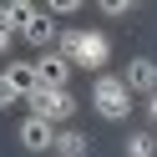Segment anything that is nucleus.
I'll list each match as a JSON object with an SVG mask.
<instances>
[{
	"label": "nucleus",
	"instance_id": "nucleus-1",
	"mask_svg": "<svg viewBox=\"0 0 157 157\" xmlns=\"http://www.w3.org/2000/svg\"><path fill=\"white\" fill-rule=\"evenodd\" d=\"M56 51L66 56L71 66H96V76H101L106 56H112V41H106L101 31H81V25H61V41H56Z\"/></svg>",
	"mask_w": 157,
	"mask_h": 157
},
{
	"label": "nucleus",
	"instance_id": "nucleus-2",
	"mask_svg": "<svg viewBox=\"0 0 157 157\" xmlns=\"http://www.w3.org/2000/svg\"><path fill=\"white\" fill-rule=\"evenodd\" d=\"M91 106H96L101 122H127V117H132V91H127V81L101 71L91 81Z\"/></svg>",
	"mask_w": 157,
	"mask_h": 157
},
{
	"label": "nucleus",
	"instance_id": "nucleus-3",
	"mask_svg": "<svg viewBox=\"0 0 157 157\" xmlns=\"http://www.w3.org/2000/svg\"><path fill=\"white\" fill-rule=\"evenodd\" d=\"M25 101H31V117H46L51 127H66L71 112H76V96L71 91H46V86H36Z\"/></svg>",
	"mask_w": 157,
	"mask_h": 157
},
{
	"label": "nucleus",
	"instance_id": "nucleus-4",
	"mask_svg": "<svg viewBox=\"0 0 157 157\" xmlns=\"http://www.w3.org/2000/svg\"><path fill=\"white\" fill-rule=\"evenodd\" d=\"M56 137H61V127H51L46 117H21V127H15V142L25 152H56Z\"/></svg>",
	"mask_w": 157,
	"mask_h": 157
},
{
	"label": "nucleus",
	"instance_id": "nucleus-5",
	"mask_svg": "<svg viewBox=\"0 0 157 157\" xmlns=\"http://www.w3.org/2000/svg\"><path fill=\"white\" fill-rule=\"evenodd\" d=\"M71 71H76V66L66 61L61 51H41V56H36V81H41L46 91H66V81H71Z\"/></svg>",
	"mask_w": 157,
	"mask_h": 157
},
{
	"label": "nucleus",
	"instance_id": "nucleus-6",
	"mask_svg": "<svg viewBox=\"0 0 157 157\" xmlns=\"http://www.w3.org/2000/svg\"><path fill=\"white\" fill-rule=\"evenodd\" d=\"M21 41H31V46H41V51H56V41H61V25L51 21L46 10H36L31 21L21 25Z\"/></svg>",
	"mask_w": 157,
	"mask_h": 157
},
{
	"label": "nucleus",
	"instance_id": "nucleus-7",
	"mask_svg": "<svg viewBox=\"0 0 157 157\" xmlns=\"http://www.w3.org/2000/svg\"><path fill=\"white\" fill-rule=\"evenodd\" d=\"M122 81H127V91H132V96H157V61L137 56V61L122 71Z\"/></svg>",
	"mask_w": 157,
	"mask_h": 157
},
{
	"label": "nucleus",
	"instance_id": "nucleus-8",
	"mask_svg": "<svg viewBox=\"0 0 157 157\" xmlns=\"http://www.w3.org/2000/svg\"><path fill=\"white\" fill-rule=\"evenodd\" d=\"M91 152V137L76 132V127H61V137H56V157H86Z\"/></svg>",
	"mask_w": 157,
	"mask_h": 157
},
{
	"label": "nucleus",
	"instance_id": "nucleus-9",
	"mask_svg": "<svg viewBox=\"0 0 157 157\" xmlns=\"http://www.w3.org/2000/svg\"><path fill=\"white\" fill-rule=\"evenodd\" d=\"M5 76L15 81V91H21V96H31L36 86H41V81H36V61H21V66H5Z\"/></svg>",
	"mask_w": 157,
	"mask_h": 157
},
{
	"label": "nucleus",
	"instance_id": "nucleus-10",
	"mask_svg": "<svg viewBox=\"0 0 157 157\" xmlns=\"http://www.w3.org/2000/svg\"><path fill=\"white\" fill-rule=\"evenodd\" d=\"M122 157H157V137L152 132H132L122 142Z\"/></svg>",
	"mask_w": 157,
	"mask_h": 157
},
{
	"label": "nucleus",
	"instance_id": "nucleus-11",
	"mask_svg": "<svg viewBox=\"0 0 157 157\" xmlns=\"http://www.w3.org/2000/svg\"><path fill=\"white\" fill-rule=\"evenodd\" d=\"M76 10H81L76 0H51V5H46V15H51V21H71Z\"/></svg>",
	"mask_w": 157,
	"mask_h": 157
},
{
	"label": "nucleus",
	"instance_id": "nucleus-12",
	"mask_svg": "<svg viewBox=\"0 0 157 157\" xmlns=\"http://www.w3.org/2000/svg\"><path fill=\"white\" fill-rule=\"evenodd\" d=\"M132 10H137L132 0H106V5H101V15H106V21H122V15H132Z\"/></svg>",
	"mask_w": 157,
	"mask_h": 157
},
{
	"label": "nucleus",
	"instance_id": "nucleus-13",
	"mask_svg": "<svg viewBox=\"0 0 157 157\" xmlns=\"http://www.w3.org/2000/svg\"><path fill=\"white\" fill-rule=\"evenodd\" d=\"M15 101H21V91H15V81H10V76L0 71V106H15Z\"/></svg>",
	"mask_w": 157,
	"mask_h": 157
},
{
	"label": "nucleus",
	"instance_id": "nucleus-14",
	"mask_svg": "<svg viewBox=\"0 0 157 157\" xmlns=\"http://www.w3.org/2000/svg\"><path fill=\"white\" fill-rule=\"evenodd\" d=\"M10 46H15V36H10V31H0V56L10 51Z\"/></svg>",
	"mask_w": 157,
	"mask_h": 157
},
{
	"label": "nucleus",
	"instance_id": "nucleus-15",
	"mask_svg": "<svg viewBox=\"0 0 157 157\" xmlns=\"http://www.w3.org/2000/svg\"><path fill=\"white\" fill-rule=\"evenodd\" d=\"M147 117H152V122H157V96H147Z\"/></svg>",
	"mask_w": 157,
	"mask_h": 157
}]
</instances>
